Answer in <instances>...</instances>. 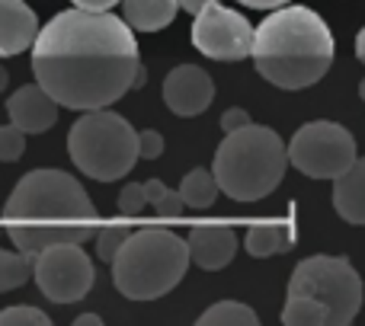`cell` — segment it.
I'll return each instance as SVG.
<instances>
[{
	"mask_svg": "<svg viewBox=\"0 0 365 326\" xmlns=\"http://www.w3.org/2000/svg\"><path fill=\"white\" fill-rule=\"evenodd\" d=\"M289 163V144H282V138L272 128L250 122L225 135V141L215 151L212 173L227 199L259 201L276 192Z\"/></svg>",
	"mask_w": 365,
	"mask_h": 326,
	"instance_id": "obj_4",
	"label": "cell"
},
{
	"mask_svg": "<svg viewBox=\"0 0 365 326\" xmlns=\"http://www.w3.org/2000/svg\"><path fill=\"white\" fill-rule=\"evenodd\" d=\"M244 246L250 256L266 259L276 253H289L295 246V224L292 221H269V224H253L244 233Z\"/></svg>",
	"mask_w": 365,
	"mask_h": 326,
	"instance_id": "obj_16",
	"label": "cell"
},
{
	"mask_svg": "<svg viewBox=\"0 0 365 326\" xmlns=\"http://www.w3.org/2000/svg\"><path fill=\"white\" fill-rule=\"evenodd\" d=\"M282 323L285 326H330V314L314 298L289 295V301L282 307Z\"/></svg>",
	"mask_w": 365,
	"mask_h": 326,
	"instance_id": "obj_19",
	"label": "cell"
},
{
	"mask_svg": "<svg viewBox=\"0 0 365 326\" xmlns=\"http://www.w3.org/2000/svg\"><path fill=\"white\" fill-rule=\"evenodd\" d=\"M186 240L192 263L205 272L225 269L237 253V233L231 227H192Z\"/></svg>",
	"mask_w": 365,
	"mask_h": 326,
	"instance_id": "obj_14",
	"label": "cell"
},
{
	"mask_svg": "<svg viewBox=\"0 0 365 326\" xmlns=\"http://www.w3.org/2000/svg\"><path fill=\"white\" fill-rule=\"evenodd\" d=\"M83 243H51L32 256V278L38 291L55 304H77L93 288V259L81 250Z\"/></svg>",
	"mask_w": 365,
	"mask_h": 326,
	"instance_id": "obj_9",
	"label": "cell"
},
{
	"mask_svg": "<svg viewBox=\"0 0 365 326\" xmlns=\"http://www.w3.org/2000/svg\"><path fill=\"white\" fill-rule=\"evenodd\" d=\"M253 64L279 90H304L334 64V36L308 6H279L257 26Z\"/></svg>",
	"mask_w": 365,
	"mask_h": 326,
	"instance_id": "obj_3",
	"label": "cell"
},
{
	"mask_svg": "<svg viewBox=\"0 0 365 326\" xmlns=\"http://www.w3.org/2000/svg\"><path fill=\"white\" fill-rule=\"evenodd\" d=\"M259 317L240 301H218L199 317V326H257Z\"/></svg>",
	"mask_w": 365,
	"mask_h": 326,
	"instance_id": "obj_20",
	"label": "cell"
},
{
	"mask_svg": "<svg viewBox=\"0 0 365 326\" xmlns=\"http://www.w3.org/2000/svg\"><path fill=\"white\" fill-rule=\"evenodd\" d=\"M356 58L365 64V26L359 29V36H356Z\"/></svg>",
	"mask_w": 365,
	"mask_h": 326,
	"instance_id": "obj_32",
	"label": "cell"
},
{
	"mask_svg": "<svg viewBox=\"0 0 365 326\" xmlns=\"http://www.w3.org/2000/svg\"><path fill=\"white\" fill-rule=\"evenodd\" d=\"M334 208L346 224L365 227V157L334 179Z\"/></svg>",
	"mask_w": 365,
	"mask_h": 326,
	"instance_id": "obj_15",
	"label": "cell"
},
{
	"mask_svg": "<svg viewBox=\"0 0 365 326\" xmlns=\"http://www.w3.org/2000/svg\"><path fill=\"white\" fill-rule=\"evenodd\" d=\"M148 205V189L145 182H128L125 189H122L119 201H115V208H119L122 218H138L141 211H145Z\"/></svg>",
	"mask_w": 365,
	"mask_h": 326,
	"instance_id": "obj_25",
	"label": "cell"
},
{
	"mask_svg": "<svg viewBox=\"0 0 365 326\" xmlns=\"http://www.w3.org/2000/svg\"><path fill=\"white\" fill-rule=\"evenodd\" d=\"M215 83L199 64H180L164 77V102L173 115H199L212 106Z\"/></svg>",
	"mask_w": 365,
	"mask_h": 326,
	"instance_id": "obj_11",
	"label": "cell"
},
{
	"mask_svg": "<svg viewBox=\"0 0 365 326\" xmlns=\"http://www.w3.org/2000/svg\"><path fill=\"white\" fill-rule=\"evenodd\" d=\"M189 240H180L170 231H138L115 253L113 285L128 301H158L173 291L186 275Z\"/></svg>",
	"mask_w": 365,
	"mask_h": 326,
	"instance_id": "obj_5",
	"label": "cell"
},
{
	"mask_svg": "<svg viewBox=\"0 0 365 326\" xmlns=\"http://www.w3.org/2000/svg\"><path fill=\"white\" fill-rule=\"evenodd\" d=\"M68 154L81 173L96 182H113L132 173L141 160L138 132L113 109H90L71 125Z\"/></svg>",
	"mask_w": 365,
	"mask_h": 326,
	"instance_id": "obj_6",
	"label": "cell"
},
{
	"mask_svg": "<svg viewBox=\"0 0 365 326\" xmlns=\"http://www.w3.org/2000/svg\"><path fill=\"white\" fill-rule=\"evenodd\" d=\"M26 154V132L19 125H0V163H16Z\"/></svg>",
	"mask_w": 365,
	"mask_h": 326,
	"instance_id": "obj_23",
	"label": "cell"
},
{
	"mask_svg": "<svg viewBox=\"0 0 365 326\" xmlns=\"http://www.w3.org/2000/svg\"><path fill=\"white\" fill-rule=\"evenodd\" d=\"M257 29H250L237 10L221 4H208L192 19V45L212 61H244L253 55Z\"/></svg>",
	"mask_w": 365,
	"mask_h": 326,
	"instance_id": "obj_10",
	"label": "cell"
},
{
	"mask_svg": "<svg viewBox=\"0 0 365 326\" xmlns=\"http://www.w3.org/2000/svg\"><path fill=\"white\" fill-rule=\"evenodd\" d=\"M6 83H10V70H6L4 64H0V93L6 90Z\"/></svg>",
	"mask_w": 365,
	"mask_h": 326,
	"instance_id": "obj_34",
	"label": "cell"
},
{
	"mask_svg": "<svg viewBox=\"0 0 365 326\" xmlns=\"http://www.w3.org/2000/svg\"><path fill=\"white\" fill-rule=\"evenodd\" d=\"M289 160L311 179H336L356 163V138L336 122H308L292 135Z\"/></svg>",
	"mask_w": 365,
	"mask_h": 326,
	"instance_id": "obj_8",
	"label": "cell"
},
{
	"mask_svg": "<svg viewBox=\"0 0 365 326\" xmlns=\"http://www.w3.org/2000/svg\"><path fill=\"white\" fill-rule=\"evenodd\" d=\"M218 192H221V186H218V179H215V173L212 169H202V167L189 169L180 182V195H182V201H186V208H192V211L212 208Z\"/></svg>",
	"mask_w": 365,
	"mask_h": 326,
	"instance_id": "obj_18",
	"label": "cell"
},
{
	"mask_svg": "<svg viewBox=\"0 0 365 326\" xmlns=\"http://www.w3.org/2000/svg\"><path fill=\"white\" fill-rule=\"evenodd\" d=\"M138 144H141V160H158L164 154V135L154 132V128H145V132H138Z\"/></svg>",
	"mask_w": 365,
	"mask_h": 326,
	"instance_id": "obj_27",
	"label": "cell"
},
{
	"mask_svg": "<svg viewBox=\"0 0 365 326\" xmlns=\"http://www.w3.org/2000/svg\"><path fill=\"white\" fill-rule=\"evenodd\" d=\"M132 237V231L128 227H103L100 233H96V256L103 259V263H113L115 253L122 250V243Z\"/></svg>",
	"mask_w": 365,
	"mask_h": 326,
	"instance_id": "obj_24",
	"label": "cell"
},
{
	"mask_svg": "<svg viewBox=\"0 0 365 326\" xmlns=\"http://www.w3.org/2000/svg\"><path fill=\"white\" fill-rule=\"evenodd\" d=\"M32 74L58 106L74 112L109 109L141 83V55L125 16L109 10H64L38 29Z\"/></svg>",
	"mask_w": 365,
	"mask_h": 326,
	"instance_id": "obj_1",
	"label": "cell"
},
{
	"mask_svg": "<svg viewBox=\"0 0 365 326\" xmlns=\"http://www.w3.org/2000/svg\"><path fill=\"white\" fill-rule=\"evenodd\" d=\"M32 278V256L26 253H10V250H0V295L13 288H23L26 282Z\"/></svg>",
	"mask_w": 365,
	"mask_h": 326,
	"instance_id": "obj_21",
	"label": "cell"
},
{
	"mask_svg": "<svg viewBox=\"0 0 365 326\" xmlns=\"http://www.w3.org/2000/svg\"><path fill=\"white\" fill-rule=\"evenodd\" d=\"M289 295L314 298L327 307L330 326H346L362 307V278L346 256H308L292 272Z\"/></svg>",
	"mask_w": 365,
	"mask_h": 326,
	"instance_id": "obj_7",
	"label": "cell"
},
{
	"mask_svg": "<svg viewBox=\"0 0 365 326\" xmlns=\"http://www.w3.org/2000/svg\"><path fill=\"white\" fill-rule=\"evenodd\" d=\"M6 115L13 125H19L26 135H42L55 128L58 122V100L42 87V83H29L19 87L16 93L6 100Z\"/></svg>",
	"mask_w": 365,
	"mask_h": 326,
	"instance_id": "obj_12",
	"label": "cell"
},
{
	"mask_svg": "<svg viewBox=\"0 0 365 326\" xmlns=\"http://www.w3.org/2000/svg\"><path fill=\"white\" fill-rule=\"evenodd\" d=\"M180 13V0H122V16L138 32H158Z\"/></svg>",
	"mask_w": 365,
	"mask_h": 326,
	"instance_id": "obj_17",
	"label": "cell"
},
{
	"mask_svg": "<svg viewBox=\"0 0 365 326\" xmlns=\"http://www.w3.org/2000/svg\"><path fill=\"white\" fill-rule=\"evenodd\" d=\"M250 125V115L244 112V109H227L225 115H221V132H237V128Z\"/></svg>",
	"mask_w": 365,
	"mask_h": 326,
	"instance_id": "obj_28",
	"label": "cell"
},
{
	"mask_svg": "<svg viewBox=\"0 0 365 326\" xmlns=\"http://www.w3.org/2000/svg\"><path fill=\"white\" fill-rule=\"evenodd\" d=\"M237 4L250 6V10H279V6H285L289 0H237Z\"/></svg>",
	"mask_w": 365,
	"mask_h": 326,
	"instance_id": "obj_30",
	"label": "cell"
},
{
	"mask_svg": "<svg viewBox=\"0 0 365 326\" xmlns=\"http://www.w3.org/2000/svg\"><path fill=\"white\" fill-rule=\"evenodd\" d=\"M145 189H148V205L158 211V218H180V214H182L186 201H182L180 189L173 192V189H167L160 179L145 182Z\"/></svg>",
	"mask_w": 365,
	"mask_h": 326,
	"instance_id": "obj_22",
	"label": "cell"
},
{
	"mask_svg": "<svg viewBox=\"0 0 365 326\" xmlns=\"http://www.w3.org/2000/svg\"><path fill=\"white\" fill-rule=\"evenodd\" d=\"M38 38V19L23 0H0V58L23 55Z\"/></svg>",
	"mask_w": 365,
	"mask_h": 326,
	"instance_id": "obj_13",
	"label": "cell"
},
{
	"mask_svg": "<svg viewBox=\"0 0 365 326\" xmlns=\"http://www.w3.org/2000/svg\"><path fill=\"white\" fill-rule=\"evenodd\" d=\"M51 320L45 317V310L36 307H6L0 310V326H48Z\"/></svg>",
	"mask_w": 365,
	"mask_h": 326,
	"instance_id": "obj_26",
	"label": "cell"
},
{
	"mask_svg": "<svg viewBox=\"0 0 365 326\" xmlns=\"http://www.w3.org/2000/svg\"><path fill=\"white\" fill-rule=\"evenodd\" d=\"M208 4H218V0H180V10H186L195 16V13H202Z\"/></svg>",
	"mask_w": 365,
	"mask_h": 326,
	"instance_id": "obj_31",
	"label": "cell"
},
{
	"mask_svg": "<svg viewBox=\"0 0 365 326\" xmlns=\"http://www.w3.org/2000/svg\"><path fill=\"white\" fill-rule=\"evenodd\" d=\"M6 233L26 256L51 243H87L96 237V208L83 186L64 169H32L13 186L4 205Z\"/></svg>",
	"mask_w": 365,
	"mask_h": 326,
	"instance_id": "obj_2",
	"label": "cell"
},
{
	"mask_svg": "<svg viewBox=\"0 0 365 326\" xmlns=\"http://www.w3.org/2000/svg\"><path fill=\"white\" fill-rule=\"evenodd\" d=\"M74 6H81V10H113L119 0H71Z\"/></svg>",
	"mask_w": 365,
	"mask_h": 326,
	"instance_id": "obj_29",
	"label": "cell"
},
{
	"mask_svg": "<svg viewBox=\"0 0 365 326\" xmlns=\"http://www.w3.org/2000/svg\"><path fill=\"white\" fill-rule=\"evenodd\" d=\"M359 96H362V102H365V80L359 83Z\"/></svg>",
	"mask_w": 365,
	"mask_h": 326,
	"instance_id": "obj_35",
	"label": "cell"
},
{
	"mask_svg": "<svg viewBox=\"0 0 365 326\" xmlns=\"http://www.w3.org/2000/svg\"><path fill=\"white\" fill-rule=\"evenodd\" d=\"M74 323H77V326H100L103 320H100V317H96V314H83V317H77Z\"/></svg>",
	"mask_w": 365,
	"mask_h": 326,
	"instance_id": "obj_33",
	"label": "cell"
}]
</instances>
